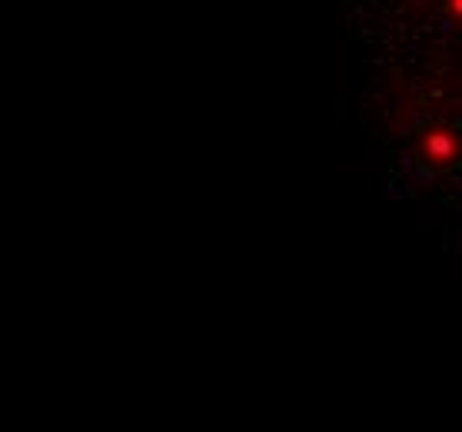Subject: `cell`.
<instances>
[{
  "instance_id": "1",
  "label": "cell",
  "mask_w": 462,
  "mask_h": 432,
  "mask_svg": "<svg viewBox=\"0 0 462 432\" xmlns=\"http://www.w3.org/2000/svg\"><path fill=\"white\" fill-rule=\"evenodd\" d=\"M359 114L396 187L462 216V0H346Z\"/></svg>"
}]
</instances>
